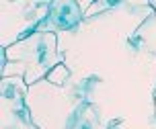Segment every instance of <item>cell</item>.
Listing matches in <instances>:
<instances>
[{"label":"cell","instance_id":"obj_1","mask_svg":"<svg viewBox=\"0 0 156 129\" xmlns=\"http://www.w3.org/2000/svg\"><path fill=\"white\" fill-rule=\"evenodd\" d=\"M6 68L2 70V78L19 76L27 86L45 80L47 74L64 61V53L58 51V35L35 31L27 39L4 49Z\"/></svg>","mask_w":156,"mask_h":129},{"label":"cell","instance_id":"obj_2","mask_svg":"<svg viewBox=\"0 0 156 129\" xmlns=\"http://www.w3.org/2000/svg\"><path fill=\"white\" fill-rule=\"evenodd\" d=\"M51 2H0L2 10V49L27 39L45 21Z\"/></svg>","mask_w":156,"mask_h":129},{"label":"cell","instance_id":"obj_3","mask_svg":"<svg viewBox=\"0 0 156 129\" xmlns=\"http://www.w3.org/2000/svg\"><path fill=\"white\" fill-rule=\"evenodd\" d=\"M2 129H39L27 106L29 86L23 78H2Z\"/></svg>","mask_w":156,"mask_h":129},{"label":"cell","instance_id":"obj_4","mask_svg":"<svg viewBox=\"0 0 156 129\" xmlns=\"http://www.w3.org/2000/svg\"><path fill=\"white\" fill-rule=\"evenodd\" d=\"M84 19V12L78 2L72 0H54L49 4V12H47L45 21L39 25L37 31L43 33H58V31H72L76 29L80 21Z\"/></svg>","mask_w":156,"mask_h":129},{"label":"cell","instance_id":"obj_5","mask_svg":"<svg viewBox=\"0 0 156 129\" xmlns=\"http://www.w3.org/2000/svg\"><path fill=\"white\" fill-rule=\"evenodd\" d=\"M136 41L142 47H146L148 51H156V12L150 16L148 21L138 27L136 31Z\"/></svg>","mask_w":156,"mask_h":129},{"label":"cell","instance_id":"obj_6","mask_svg":"<svg viewBox=\"0 0 156 129\" xmlns=\"http://www.w3.org/2000/svg\"><path fill=\"white\" fill-rule=\"evenodd\" d=\"M72 129H99V115L93 105H80Z\"/></svg>","mask_w":156,"mask_h":129},{"label":"cell","instance_id":"obj_7","mask_svg":"<svg viewBox=\"0 0 156 129\" xmlns=\"http://www.w3.org/2000/svg\"><path fill=\"white\" fill-rule=\"evenodd\" d=\"M68 76H70V72H68V68L64 66V64H60V66H55L49 74H47V82H51L54 86H62L66 80H68Z\"/></svg>","mask_w":156,"mask_h":129},{"label":"cell","instance_id":"obj_8","mask_svg":"<svg viewBox=\"0 0 156 129\" xmlns=\"http://www.w3.org/2000/svg\"><path fill=\"white\" fill-rule=\"evenodd\" d=\"M115 6H117V2H93V4H90V8L86 10L84 16H93V15H97V12H101V10L115 8Z\"/></svg>","mask_w":156,"mask_h":129}]
</instances>
